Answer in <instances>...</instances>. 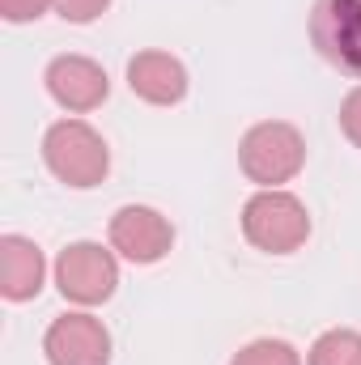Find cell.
Masks as SVG:
<instances>
[{
    "label": "cell",
    "instance_id": "obj_7",
    "mask_svg": "<svg viewBox=\"0 0 361 365\" xmlns=\"http://www.w3.org/2000/svg\"><path fill=\"white\" fill-rule=\"evenodd\" d=\"M47 365H111V331L90 310L60 314L43 336Z\"/></svg>",
    "mask_w": 361,
    "mask_h": 365
},
{
    "label": "cell",
    "instance_id": "obj_11",
    "mask_svg": "<svg viewBox=\"0 0 361 365\" xmlns=\"http://www.w3.org/2000/svg\"><path fill=\"white\" fill-rule=\"evenodd\" d=\"M306 365H361V331H353V327H332V331H323V336L310 344Z\"/></svg>",
    "mask_w": 361,
    "mask_h": 365
},
{
    "label": "cell",
    "instance_id": "obj_4",
    "mask_svg": "<svg viewBox=\"0 0 361 365\" xmlns=\"http://www.w3.org/2000/svg\"><path fill=\"white\" fill-rule=\"evenodd\" d=\"M56 289L73 306H102L119 289V259L102 242H68L56 255Z\"/></svg>",
    "mask_w": 361,
    "mask_h": 365
},
{
    "label": "cell",
    "instance_id": "obj_2",
    "mask_svg": "<svg viewBox=\"0 0 361 365\" xmlns=\"http://www.w3.org/2000/svg\"><path fill=\"white\" fill-rule=\"evenodd\" d=\"M43 162L64 187L90 191L111 170V149L102 132H93L86 119H60L43 136Z\"/></svg>",
    "mask_w": 361,
    "mask_h": 365
},
{
    "label": "cell",
    "instance_id": "obj_15",
    "mask_svg": "<svg viewBox=\"0 0 361 365\" xmlns=\"http://www.w3.org/2000/svg\"><path fill=\"white\" fill-rule=\"evenodd\" d=\"M340 132L361 149V86H353L340 102Z\"/></svg>",
    "mask_w": 361,
    "mask_h": 365
},
{
    "label": "cell",
    "instance_id": "obj_10",
    "mask_svg": "<svg viewBox=\"0 0 361 365\" xmlns=\"http://www.w3.org/2000/svg\"><path fill=\"white\" fill-rule=\"evenodd\" d=\"M47 280V259L34 238L4 234L0 238V293L4 302H30L43 293Z\"/></svg>",
    "mask_w": 361,
    "mask_h": 365
},
{
    "label": "cell",
    "instance_id": "obj_6",
    "mask_svg": "<svg viewBox=\"0 0 361 365\" xmlns=\"http://www.w3.org/2000/svg\"><path fill=\"white\" fill-rule=\"evenodd\" d=\"M106 238H111V251L119 259L158 264L175 247V225H171V217H162L149 204H123V208H115V217L106 225Z\"/></svg>",
    "mask_w": 361,
    "mask_h": 365
},
{
    "label": "cell",
    "instance_id": "obj_12",
    "mask_svg": "<svg viewBox=\"0 0 361 365\" xmlns=\"http://www.w3.org/2000/svg\"><path fill=\"white\" fill-rule=\"evenodd\" d=\"M230 365H302V353H298L289 340H272V336H264V340L243 344V349L230 357Z\"/></svg>",
    "mask_w": 361,
    "mask_h": 365
},
{
    "label": "cell",
    "instance_id": "obj_14",
    "mask_svg": "<svg viewBox=\"0 0 361 365\" xmlns=\"http://www.w3.org/2000/svg\"><path fill=\"white\" fill-rule=\"evenodd\" d=\"M47 9H56V0H0V17L13 21V26L34 21V17H43Z\"/></svg>",
    "mask_w": 361,
    "mask_h": 365
},
{
    "label": "cell",
    "instance_id": "obj_8",
    "mask_svg": "<svg viewBox=\"0 0 361 365\" xmlns=\"http://www.w3.org/2000/svg\"><path fill=\"white\" fill-rule=\"evenodd\" d=\"M43 86L56 98V106H64L73 115H90V110H98L106 102L111 77L90 56H56L47 64V73H43Z\"/></svg>",
    "mask_w": 361,
    "mask_h": 365
},
{
    "label": "cell",
    "instance_id": "obj_5",
    "mask_svg": "<svg viewBox=\"0 0 361 365\" xmlns=\"http://www.w3.org/2000/svg\"><path fill=\"white\" fill-rule=\"evenodd\" d=\"M310 43L332 68L361 77V0H315Z\"/></svg>",
    "mask_w": 361,
    "mask_h": 365
},
{
    "label": "cell",
    "instance_id": "obj_13",
    "mask_svg": "<svg viewBox=\"0 0 361 365\" xmlns=\"http://www.w3.org/2000/svg\"><path fill=\"white\" fill-rule=\"evenodd\" d=\"M106 4H111V0H56V13H60L64 21H73V26H86V21H93V17L106 13Z\"/></svg>",
    "mask_w": 361,
    "mask_h": 365
},
{
    "label": "cell",
    "instance_id": "obj_1",
    "mask_svg": "<svg viewBox=\"0 0 361 365\" xmlns=\"http://www.w3.org/2000/svg\"><path fill=\"white\" fill-rule=\"evenodd\" d=\"M243 234L255 251L268 255H293L310 238V212L306 204L285 187H260L243 204Z\"/></svg>",
    "mask_w": 361,
    "mask_h": 365
},
{
    "label": "cell",
    "instance_id": "obj_3",
    "mask_svg": "<svg viewBox=\"0 0 361 365\" xmlns=\"http://www.w3.org/2000/svg\"><path fill=\"white\" fill-rule=\"evenodd\" d=\"M238 166L255 187H285L306 166V140L293 123L264 119L247 128V136L238 140Z\"/></svg>",
    "mask_w": 361,
    "mask_h": 365
},
{
    "label": "cell",
    "instance_id": "obj_9",
    "mask_svg": "<svg viewBox=\"0 0 361 365\" xmlns=\"http://www.w3.org/2000/svg\"><path fill=\"white\" fill-rule=\"evenodd\" d=\"M187 86H191V77H187L183 60L171 51L149 47V51H136L128 60V90L149 106H179L187 98Z\"/></svg>",
    "mask_w": 361,
    "mask_h": 365
}]
</instances>
